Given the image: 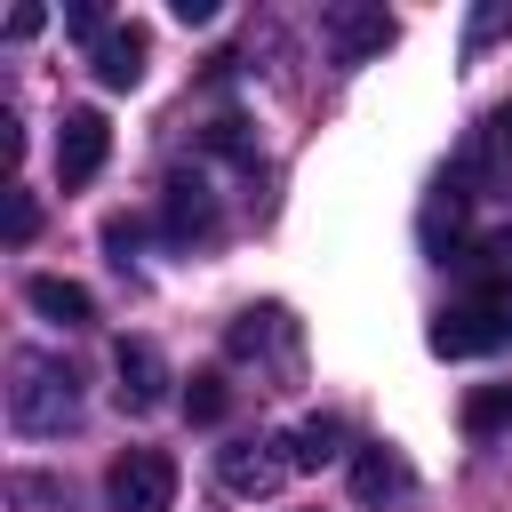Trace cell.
I'll return each mask as SVG.
<instances>
[{"label": "cell", "instance_id": "cell-1", "mask_svg": "<svg viewBox=\"0 0 512 512\" xmlns=\"http://www.w3.org/2000/svg\"><path fill=\"white\" fill-rule=\"evenodd\" d=\"M72 416H80V376L64 360H48V352H16V368H8V424L48 440V432H72Z\"/></svg>", "mask_w": 512, "mask_h": 512}, {"label": "cell", "instance_id": "cell-2", "mask_svg": "<svg viewBox=\"0 0 512 512\" xmlns=\"http://www.w3.org/2000/svg\"><path fill=\"white\" fill-rule=\"evenodd\" d=\"M512 344V304L504 296H464L432 320V352L440 360H480V352H504Z\"/></svg>", "mask_w": 512, "mask_h": 512}, {"label": "cell", "instance_id": "cell-3", "mask_svg": "<svg viewBox=\"0 0 512 512\" xmlns=\"http://www.w3.org/2000/svg\"><path fill=\"white\" fill-rule=\"evenodd\" d=\"M104 496H112V512H168V504H176V456H168V448H128V456H112Z\"/></svg>", "mask_w": 512, "mask_h": 512}, {"label": "cell", "instance_id": "cell-4", "mask_svg": "<svg viewBox=\"0 0 512 512\" xmlns=\"http://www.w3.org/2000/svg\"><path fill=\"white\" fill-rule=\"evenodd\" d=\"M392 32H400V24H392L384 8H368V0H336V8H320V40H328L336 64H368V56H384Z\"/></svg>", "mask_w": 512, "mask_h": 512}, {"label": "cell", "instance_id": "cell-5", "mask_svg": "<svg viewBox=\"0 0 512 512\" xmlns=\"http://www.w3.org/2000/svg\"><path fill=\"white\" fill-rule=\"evenodd\" d=\"M288 472H296L288 440H224V448H216V480H224L232 496H272Z\"/></svg>", "mask_w": 512, "mask_h": 512}, {"label": "cell", "instance_id": "cell-6", "mask_svg": "<svg viewBox=\"0 0 512 512\" xmlns=\"http://www.w3.org/2000/svg\"><path fill=\"white\" fill-rule=\"evenodd\" d=\"M104 152H112L104 112H96V104H72V112L56 120V184H64V192H72V184H88V176L104 168Z\"/></svg>", "mask_w": 512, "mask_h": 512}, {"label": "cell", "instance_id": "cell-7", "mask_svg": "<svg viewBox=\"0 0 512 512\" xmlns=\"http://www.w3.org/2000/svg\"><path fill=\"white\" fill-rule=\"evenodd\" d=\"M112 368H120L112 400H120L128 416H152V408L168 400V360H160V344H144V336H120V344H112Z\"/></svg>", "mask_w": 512, "mask_h": 512}, {"label": "cell", "instance_id": "cell-8", "mask_svg": "<svg viewBox=\"0 0 512 512\" xmlns=\"http://www.w3.org/2000/svg\"><path fill=\"white\" fill-rule=\"evenodd\" d=\"M448 264L472 280V296H504V304H512V224H496V232H472V240H464Z\"/></svg>", "mask_w": 512, "mask_h": 512}, {"label": "cell", "instance_id": "cell-9", "mask_svg": "<svg viewBox=\"0 0 512 512\" xmlns=\"http://www.w3.org/2000/svg\"><path fill=\"white\" fill-rule=\"evenodd\" d=\"M160 224H168V240H208V232H216V192H208V176H168Z\"/></svg>", "mask_w": 512, "mask_h": 512}, {"label": "cell", "instance_id": "cell-10", "mask_svg": "<svg viewBox=\"0 0 512 512\" xmlns=\"http://www.w3.org/2000/svg\"><path fill=\"white\" fill-rule=\"evenodd\" d=\"M144 56H152V32H144V24H112V32L88 48V64H96L104 88H136V80H144Z\"/></svg>", "mask_w": 512, "mask_h": 512}, {"label": "cell", "instance_id": "cell-11", "mask_svg": "<svg viewBox=\"0 0 512 512\" xmlns=\"http://www.w3.org/2000/svg\"><path fill=\"white\" fill-rule=\"evenodd\" d=\"M352 496H360V504H392V496H408V456L384 448V440H360V448H352Z\"/></svg>", "mask_w": 512, "mask_h": 512}, {"label": "cell", "instance_id": "cell-12", "mask_svg": "<svg viewBox=\"0 0 512 512\" xmlns=\"http://www.w3.org/2000/svg\"><path fill=\"white\" fill-rule=\"evenodd\" d=\"M224 344H232V360H264V352L296 360V328H288V312H280V304H264V312H240Z\"/></svg>", "mask_w": 512, "mask_h": 512}, {"label": "cell", "instance_id": "cell-13", "mask_svg": "<svg viewBox=\"0 0 512 512\" xmlns=\"http://www.w3.org/2000/svg\"><path fill=\"white\" fill-rule=\"evenodd\" d=\"M24 296H32V312H48V320H64V328H88V320H96V296H88L80 280L32 272V280H24Z\"/></svg>", "mask_w": 512, "mask_h": 512}, {"label": "cell", "instance_id": "cell-14", "mask_svg": "<svg viewBox=\"0 0 512 512\" xmlns=\"http://www.w3.org/2000/svg\"><path fill=\"white\" fill-rule=\"evenodd\" d=\"M464 176H488L496 192H512V104L472 136V152H464Z\"/></svg>", "mask_w": 512, "mask_h": 512}, {"label": "cell", "instance_id": "cell-15", "mask_svg": "<svg viewBox=\"0 0 512 512\" xmlns=\"http://www.w3.org/2000/svg\"><path fill=\"white\" fill-rule=\"evenodd\" d=\"M288 456H296V472H320L328 456H344V424H336V416H304V424L288 432Z\"/></svg>", "mask_w": 512, "mask_h": 512}, {"label": "cell", "instance_id": "cell-16", "mask_svg": "<svg viewBox=\"0 0 512 512\" xmlns=\"http://www.w3.org/2000/svg\"><path fill=\"white\" fill-rule=\"evenodd\" d=\"M504 424H512V384H480V392L464 400V432L488 440V432H504Z\"/></svg>", "mask_w": 512, "mask_h": 512}, {"label": "cell", "instance_id": "cell-17", "mask_svg": "<svg viewBox=\"0 0 512 512\" xmlns=\"http://www.w3.org/2000/svg\"><path fill=\"white\" fill-rule=\"evenodd\" d=\"M224 408H232V384L224 376H192L184 384V416L192 424H224Z\"/></svg>", "mask_w": 512, "mask_h": 512}, {"label": "cell", "instance_id": "cell-18", "mask_svg": "<svg viewBox=\"0 0 512 512\" xmlns=\"http://www.w3.org/2000/svg\"><path fill=\"white\" fill-rule=\"evenodd\" d=\"M504 32H512V0H488V8H472V24H464L472 48H488V40H504Z\"/></svg>", "mask_w": 512, "mask_h": 512}, {"label": "cell", "instance_id": "cell-19", "mask_svg": "<svg viewBox=\"0 0 512 512\" xmlns=\"http://www.w3.org/2000/svg\"><path fill=\"white\" fill-rule=\"evenodd\" d=\"M32 232H40V200H32V192H24V184H8V240H16V248H24V240H32Z\"/></svg>", "mask_w": 512, "mask_h": 512}, {"label": "cell", "instance_id": "cell-20", "mask_svg": "<svg viewBox=\"0 0 512 512\" xmlns=\"http://www.w3.org/2000/svg\"><path fill=\"white\" fill-rule=\"evenodd\" d=\"M64 24H72V32H80V40H88V48H96V40H104V32H112V24H104V8H96V0H72V8H64Z\"/></svg>", "mask_w": 512, "mask_h": 512}, {"label": "cell", "instance_id": "cell-21", "mask_svg": "<svg viewBox=\"0 0 512 512\" xmlns=\"http://www.w3.org/2000/svg\"><path fill=\"white\" fill-rule=\"evenodd\" d=\"M208 144H216V152H232V160H256V144L240 136V120H216V128H208Z\"/></svg>", "mask_w": 512, "mask_h": 512}, {"label": "cell", "instance_id": "cell-22", "mask_svg": "<svg viewBox=\"0 0 512 512\" xmlns=\"http://www.w3.org/2000/svg\"><path fill=\"white\" fill-rule=\"evenodd\" d=\"M40 24H48V16H40V8H16V16H8V40H32V32H40Z\"/></svg>", "mask_w": 512, "mask_h": 512}]
</instances>
